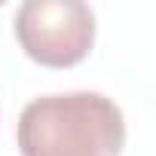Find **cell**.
<instances>
[{"instance_id": "1", "label": "cell", "mask_w": 156, "mask_h": 156, "mask_svg": "<svg viewBox=\"0 0 156 156\" xmlns=\"http://www.w3.org/2000/svg\"><path fill=\"white\" fill-rule=\"evenodd\" d=\"M22 156H119L126 119L101 92H61L34 98L19 116Z\"/></svg>"}, {"instance_id": "2", "label": "cell", "mask_w": 156, "mask_h": 156, "mask_svg": "<svg viewBox=\"0 0 156 156\" xmlns=\"http://www.w3.org/2000/svg\"><path fill=\"white\" fill-rule=\"evenodd\" d=\"M25 55L43 67H73L95 43V12L83 0H28L16 12Z\"/></svg>"}]
</instances>
